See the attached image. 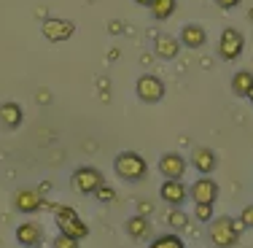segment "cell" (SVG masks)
<instances>
[{
	"mask_svg": "<svg viewBox=\"0 0 253 248\" xmlns=\"http://www.w3.org/2000/svg\"><path fill=\"white\" fill-rule=\"evenodd\" d=\"M22 119H25V113H22L19 102H3V105H0V124H3L5 130H16V127L22 124Z\"/></svg>",
	"mask_w": 253,
	"mask_h": 248,
	"instance_id": "obj_17",
	"label": "cell"
},
{
	"mask_svg": "<svg viewBox=\"0 0 253 248\" xmlns=\"http://www.w3.org/2000/svg\"><path fill=\"white\" fill-rule=\"evenodd\" d=\"M240 3H243V0H215V5H218V8H224V11H232V8H237Z\"/></svg>",
	"mask_w": 253,
	"mask_h": 248,
	"instance_id": "obj_26",
	"label": "cell"
},
{
	"mask_svg": "<svg viewBox=\"0 0 253 248\" xmlns=\"http://www.w3.org/2000/svg\"><path fill=\"white\" fill-rule=\"evenodd\" d=\"M94 197H97L100 202H113V197H116V192H113L111 186H105V184H102L100 189L94 192Z\"/></svg>",
	"mask_w": 253,
	"mask_h": 248,
	"instance_id": "obj_25",
	"label": "cell"
},
{
	"mask_svg": "<svg viewBox=\"0 0 253 248\" xmlns=\"http://www.w3.org/2000/svg\"><path fill=\"white\" fill-rule=\"evenodd\" d=\"M154 51H156V57H159V59H175L180 54V41L175 38V35H167L165 33V35L156 38Z\"/></svg>",
	"mask_w": 253,
	"mask_h": 248,
	"instance_id": "obj_16",
	"label": "cell"
},
{
	"mask_svg": "<svg viewBox=\"0 0 253 248\" xmlns=\"http://www.w3.org/2000/svg\"><path fill=\"white\" fill-rule=\"evenodd\" d=\"M240 235H243V224L232 216H215L208 224V238L213 248H234L240 243Z\"/></svg>",
	"mask_w": 253,
	"mask_h": 248,
	"instance_id": "obj_1",
	"label": "cell"
},
{
	"mask_svg": "<svg viewBox=\"0 0 253 248\" xmlns=\"http://www.w3.org/2000/svg\"><path fill=\"white\" fill-rule=\"evenodd\" d=\"M245 51V35L240 33L237 27H224L218 38V57L226 59V62H234L240 59Z\"/></svg>",
	"mask_w": 253,
	"mask_h": 248,
	"instance_id": "obj_6",
	"label": "cell"
},
{
	"mask_svg": "<svg viewBox=\"0 0 253 248\" xmlns=\"http://www.w3.org/2000/svg\"><path fill=\"white\" fill-rule=\"evenodd\" d=\"M194 219L202 221V224H210V221H213V205H208V202H194Z\"/></svg>",
	"mask_w": 253,
	"mask_h": 248,
	"instance_id": "obj_22",
	"label": "cell"
},
{
	"mask_svg": "<svg viewBox=\"0 0 253 248\" xmlns=\"http://www.w3.org/2000/svg\"><path fill=\"white\" fill-rule=\"evenodd\" d=\"M41 240H43V227L35 221H25L16 227V243L25 248H38Z\"/></svg>",
	"mask_w": 253,
	"mask_h": 248,
	"instance_id": "obj_12",
	"label": "cell"
},
{
	"mask_svg": "<svg viewBox=\"0 0 253 248\" xmlns=\"http://www.w3.org/2000/svg\"><path fill=\"white\" fill-rule=\"evenodd\" d=\"M167 224H170L172 232H183V229L189 227V213H183L180 208H170V213H167Z\"/></svg>",
	"mask_w": 253,
	"mask_h": 248,
	"instance_id": "obj_21",
	"label": "cell"
},
{
	"mask_svg": "<svg viewBox=\"0 0 253 248\" xmlns=\"http://www.w3.org/2000/svg\"><path fill=\"white\" fill-rule=\"evenodd\" d=\"M240 224H243V229H253V202L243 208V213H240Z\"/></svg>",
	"mask_w": 253,
	"mask_h": 248,
	"instance_id": "obj_24",
	"label": "cell"
},
{
	"mask_svg": "<svg viewBox=\"0 0 253 248\" xmlns=\"http://www.w3.org/2000/svg\"><path fill=\"white\" fill-rule=\"evenodd\" d=\"M41 205H43V197L35 189H19L14 195V208L19 213H35V210H41Z\"/></svg>",
	"mask_w": 253,
	"mask_h": 248,
	"instance_id": "obj_14",
	"label": "cell"
},
{
	"mask_svg": "<svg viewBox=\"0 0 253 248\" xmlns=\"http://www.w3.org/2000/svg\"><path fill=\"white\" fill-rule=\"evenodd\" d=\"M54 221H57V229L62 235H70V238H76V240H84V238H89V227H86V221L81 219V216L76 213L70 205H59L57 210H54Z\"/></svg>",
	"mask_w": 253,
	"mask_h": 248,
	"instance_id": "obj_3",
	"label": "cell"
},
{
	"mask_svg": "<svg viewBox=\"0 0 253 248\" xmlns=\"http://www.w3.org/2000/svg\"><path fill=\"white\" fill-rule=\"evenodd\" d=\"M191 167H194L200 175H210V173H215V167H218V156H215L213 149L200 146V149L191 151Z\"/></svg>",
	"mask_w": 253,
	"mask_h": 248,
	"instance_id": "obj_11",
	"label": "cell"
},
{
	"mask_svg": "<svg viewBox=\"0 0 253 248\" xmlns=\"http://www.w3.org/2000/svg\"><path fill=\"white\" fill-rule=\"evenodd\" d=\"M111 33H122V25H119V22H111Z\"/></svg>",
	"mask_w": 253,
	"mask_h": 248,
	"instance_id": "obj_29",
	"label": "cell"
},
{
	"mask_svg": "<svg viewBox=\"0 0 253 248\" xmlns=\"http://www.w3.org/2000/svg\"><path fill=\"white\" fill-rule=\"evenodd\" d=\"M165 81H162L159 76L154 73H143L140 78L135 81V95L140 102H146V105H156V102L165 100Z\"/></svg>",
	"mask_w": 253,
	"mask_h": 248,
	"instance_id": "obj_5",
	"label": "cell"
},
{
	"mask_svg": "<svg viewBox=\"0 0 253 248\" xmlns=\"http://www.w3.org/2000/svg\"><path fill=\"white\" fill-rule=\"evenodd\" d=\"M135 3H137V5H143V8H151L154 0H135Z\"/></svg>",
	"mask_w": 253,
	"mask_h": 248,
	"instance_id": "obj_28",
	"label": "cell"
},
{
	"mask_svg": "<svg viewBox=\"0 0 253 248\" xmlns=\"http://www.w3.org/2000/svg\"><path fill=\"white\" fill-rule=\"evenodd\" d=\"M232 92L237 98H251L253 95V73L251 70H237L232 76Z\"/></svg>",
	"mask_w": 253,
	"mask_h": 248,
	"instance_id": "obj_18",
	"label": "cell"
},
{
	"mask_svg": "<svg viewBox=\"0 0 253 248\" xmlns=\"http://www.w3.org/2000/svg\"><path fill=\"white\" fill-rule=\"evenodd\" d=\"M251 100H253V95H251Z\"/></svg>",
	"mask_w": 253,
	"mask_h": 248,
	"instance_id": "obj_31",
	"label": "cell"
},
{
	"mask_svg": "<svg viewBox=\"0 0 253 248\" xmlns=\"http://www.w3.org/2000/svg\"><path fill=\"white\" fill-rule=\"evenodd\" d=\"M102 184H105L102 173L97 170V167H92V165L76 167V173L70 175V186H73V192H78V195H84V197H92Z\"/></svg>",
	"mask_w": 253,
	"mask_h": 248,
	"instance_id": "obj_4",
	"label": "cell"
},
{
	"mask_svg": "<svg viewBox=\"0 0 253 248\" xmlns=\"http://www.w3.org/2000/svg\"><path fill=\"white\" fill-rule=\"evenodd\" d=\"M180 46H186V49H202L205 44H208V33H205L202 25H183L180 27V35H178Z\"/></svg>",
	"mask_w": 253,
	"mask_h": 248,
	"instance_id": "obj_13",
	"label": "cell"
},
{
	"mask_svg": "<svg viewBox=\"0 0 253 248\" xmlns=\"http://www.w3.org/2000/svg\"><path fill=\"white\" fill-rule=\"evenodd\" d=\"M41 33H43V38L51 41V44H62V41H68L70 35L76 33V25L70 19H46L43 25H41Z\"/></svg>",
	"mask_w": 253,
	"mask_h": 248,
	"instance_id": "obj_10",
	"label": "cell"
},
{
	"mask_svg": "<svg viewBox=\"0 0 253 248\" xmlns=\"http://www.w3.org/2000/svg\"><path fill=\"white\" fill-rule=\"evenodd\" d=\"M113 173L122 181H126V184H140L148 175V162L137 151H122L113 159Z\"/></svg>",
	"mask_w": 253,
	"mask_h": 248,
	"instance_id": "obj_2",
	"label": "cell"
},
{
	"mask_svg": "<svg viewBox=\"0 0 253 248\" xmlns=\"http://www.w3.org/2000/svg\"><path fill=\"white\" fill-rule=\"evenodd\" d=\"M148 248H186V243L178 238V232H165V235H156Z\"/></svg>",
	"mask_w": 253,
	"mask_h": 248,
	"instance_id": "obj_20",
	"label": "cell"
},
{
	"mask_svg": "<svg viewBox=\"0 0 253 248\" xmlns=\"http://www.w3.org/2000/svg\"><path fill=\"white\" fill-rule=\"evenodd\" d=\"M151 210H154V205H151V202H146V199H143V202H140V205H137V213H140V216H146V213H151Z\"/></svg>",
	"mask_w": 253,
	"mask_h": 248,
	"instance_id": "obj_27",
	"label": "cell"
},
{
	"mask_svg": "<svg viewBox=\"0 0 253 248\" xmlns=\"http://www.w3.org/2000/svg\"><path fill=\"white\" fill-rule=\"evenodd\" d=\"M159 197H162V202H167L170 208H183L186 199H189V186H186L183 181L165 178L159 186Z\"/></svg>",
	"mask_w": 253,
	"mask_h": 248,
	"instance_id": "obj_7",
	"label": "cell"
},
{
	"mask_svg": "<svg viewBox=\"0 0 253 248\" xmlns=\"http://www.w3.org/2000/svg\"><path fill=\"white\" fill-rule=\"evenodd\" d=\"M189 197L194 199V202L215 205V199H218V184H215L210 175H200V178L189 186Z\"/></svg>",
	"mask_w": 253,
	"mask_h": 248,
	"instance_id": "obj_9",
	"label": "cell"
},
{
	"mask_svg": "<svg viewBox=\"0 0 253 248\" xmlns=\"http://www.w3.org/2000/svg\"><path fill=\"white\" fill-rule=\"evenodd\" d=\"M124 232L129 235L132 240H146L148 235H151V221H148V216L135 213L124 221Z\"/></svg>",
	"mask_w": 253,
	"mask_h": 248,
	"instance_id": "obj_15",
	"label": "cell"
},
{
	"mask_svg": "<svg viewBox=\"0 0 253 248\" xmlns=\"http://www.w3.org/2000/svg\"><path fill=\"white\" fill-rule=\"evenodd\" d=\"M159 173L162 178H170V181H180L186 173V167H189V162L183 159V156L178 154V151H167V154L159 156Z\"/></svg>",
	"mask_w": 253,
	"mask_h": 248,
	"instance_id": "obj_8",
	"label": "cell"
},
{
	"mask_svg": "<svg viewBox=\"0 0 253 248\" xmlns=\"http://www.w3.org/2000/svg\"><path fill=\"white\" fill-rule=\"evenodd\" d=\"M175 5H178L175 0H154L148 11H151V16L156 22H165V19H170V16L175 14Z\"/></svg>",
	"mask_w": 253,
	"mask_h": 248,
	"instance_id": "obj_19",
	"label": "cell"
},
{
	"mask_svg": "<svg viewBox=\"0 0 253 248\" xmlns=\"http://www.w3.org/2000/svg\"><path fill=\"white\" fill-rule=\"evenodd\" d=\"M38 248H43V246H38Z\"/></svg>",
	"mask_w": 253,
	"mask_h": 248,
	"instance_id": "obj_30",
	"label": "cell"
},
{
	"mask_svg": "<svg viewBox=\"0 0 253 248\" xmlns=\"http://www.w3.org/2000/svg\"><path fill=\"white\" fill-rule=\"evenodd\" d=\"M51 248H81V240H76V238H70V235L59 232L57 238L51 240Z\"/></svg>",
	"mask_w": 253,
	"mask_h": 248,
	"instance_id": "obj_23",
	"label": "cell"
}]
</instances>
